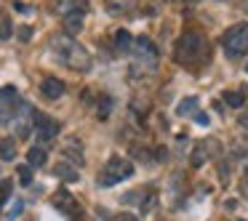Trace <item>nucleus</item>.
Listing matches in <instances>:
<instances>
[{
	"mask_svg": "<svg viewBox=\"0 0 248 221\" xmlns=\"http://www.w3.org/2000/svg\"><path fill=\"white\" fill-rule=\"evenodd\" d=\"M176 61L187 70L198 72L203 64H208V43L200 32H184L176 45Z\"/></svg>",
	"mask_w": 248,
	"mask_h": 221,
	"instance_id": "obj_1",
	"label": "nucleus"
},
{
	"mask_svg": "<svg viewBox=\"0 0 248 221\" xmlns=\"http://www.w3.org/2000/svg\"><path fill=\"white\" fill-rule=\"evenodd\" d=\"M51 48H54V54L59 56L67 67H72V70H78V72L91 70V54H88L78 40H72L70 35H56V38L51 40Z\"/></svg>",
	"mask_w": 248,
	"mask_h": 221,
	"instance_id": "obj_2",
	"label": "nucleus"
},
{
	"mask_svg": "<svg viewBox=\"0 0 248 221\" xmlns=\"http://www.w3.org/2000/svg\"><path fill=\"white\" fill-rule=\"evenodd\" d=\"M134 72H155L157 70V48L152 45V40L150 38H136L134 40Z\"/></svg>",
	"mask_w": 248,
	"mask_h": 221,
	"instance_id": "obj_3",
	"label": "nucleus"
},
{
	"mask_svg": "<svg viewBox=\"0 0 248 221\" xmlns=\"http://www.w3.org/2000/svg\"><path fill=\"white\" fill-rule=\"evenodd\" d=\"M134 176V162L125 160V157L115 155L107 160V165L102 168V176H99V184L102 187H115V184L125 181V178Z\"/></svg>",
	"mask_w": 248,
	"mask_h": 221,
	"instance_id": "obj_4",
	"label": "nucleus"
},
{
	"mask_svg": "<svg viewBox=\"0 0 248 221\" xmlns=\"http://www.w3.org/2000/svg\"><path fill=\"white\" fill-rule=\"evenodd\" d=\"M221 45H224V54L237 59L248 51V24H235L221 35Z\"/></svg>",
	"mask_w": 248,
	"mask_h": 221,
	"instance_id": "obj_5",
	"label": "nucleus"
},
{
	"mask_svg": "<svg viewBox=\"0 0 248 221\" xmlns=\"http://www.w3.org/2000/svg\"><path fill=\"white\" fill-rule=\"evenodd\" d=\"M32 131L38 133L40 141H51L59 133V120L48 118L46 112H32Z\"/></svg>",
	"mask_w": 248,
	"mask_h": 221,
	"instance_id": "obj_6",
	"label": "nucleus"
},
{
	"mask_svg": "<svg viewBox=\"0 0 248 221\" xmlns=\"http://www.w3.org/2000/svg\"><path fill=\"white\" fill-rule=\"evenodd\" d=\"M32 112H35V109L30 107V104H24V102L19 104L16 112H14L11 123H14V131H16L19 139H27V136L32 133Z\"/></svg>",
	"mask_w": 248,
	"mask_h": 221,
	"instance_id": "obj_7",
	"label": "nucleus"
},
{
	"mask_svg": "<svg viewBox=\"0 0 248 221\" xmlns=\"http://www.w3.org/2000/svg\"><path fill=\"white\" fill-rule=\"evenodd\" d=\"M51 203H54L56 210H62V213L70 216V219H80V216H83V210H80V205H78V200L72 197L67 189H59V192L51 197Z\"/></svg>",
	"mask_w": 248,
	"mask_h": 221,
	"instance_id": "obj_8",
	"label": "nucleus"
},
{
	"mask_svg": "<svg viewBox=\"0 0 248 221\" xmlns=\"http://www.w3.org/2000/svg\"><path fill=\"white\" fill-rule=\"evenodd\" d=\"M56 11L62 14V16H72V14H86L88 11V0H59L56 3Z\"/></svg>",
	"mask_w": 248,
	"mask_h": 221,
	"instance_id": "obj_9",
	"label": "nucleus"
},
{
	"mask_svg": "<svg viewBox=\"0 0 248 221\" xmlns=\"http://www.w3.org/2000/svg\"><path fill=\"white\" fill-rule=\"evenodd\" d=\"M214 144L216 141H198V144H195V152H192V165L195 168H200L211 155H214Z\"/></svg>",
	"mask_w": 248,
	"mask_h": 221,
	"instance_id": "obj_10",
	"label": "nucleus"
},
{
	"mask_svg": "<svg viewBox=\"0 0 248 221\" xmlns=\"http://www.w3.org/2000/svg\"><path fill=\"white\" fill-rule=\"evenodd\" d=\"M40 91L48 99H59L62 93H64V83H62L59 77H46V80L40 83Z\"/></svg>",
	"mask_w": 248,
	"mask_h": 221,
	"instance_id": "obj_11",
	"label": "nucleus"
},
{
	"mask_svg": "<svg viewBox=\"0 0 248 221\" xmlns=\"http://www.w3.org/2000/svg\"><path fill=\"white\" fill-rule=\"evenodd\" d=\"M46 160H48V152H46V147H32V149L27 152V165H30V168L46 165Z\"/></svg>",
	"mask_w": 248,
	"mask_h": 221,
	"instance_id": "obj_12",
	"label": "nucleus"
},
{
	"mask_svg": "<svg viewBox=\"0 0 248 221\" xmlns=\"http://www.w3.org/2000/svg\"><path fill=\"white\" fill-rule=\"evenodd\" d=\"M109 14H128L136 6V0H104Z\"/></svg>",
	"mask_w": 248,
	"mask_h": 221,
	"instance_id": "obj_13",
	"label": "nucleus"
},
{
	"mask_svg": "<svg viewBox=\"0 0 248 221\" xmlns=\"http://www.w3.org/2000/svg\"><path fill=\"white\" fill-rule=\"evenodd\" d=\"M54 173L62 178V181H78V171L72 165H67V162H59V165L54 168Z\"/></svg>",
	"mask_w": 248,
	"mask_h": 221,
	"instance_id": "obj_14",
	"label": "nucleus"
},
{
	"mask_svg": "<svg viewBox=\"0 0 248 221\" xmlns=\"http://www.w3.org/2000/svg\"><path fill=\"white\" fill-rule=\"evenodd\" d=\"M64 29L67 35H78L83 29V16L80 14H72V16H64Z\"/></svg>",
	"mask_w": 248,
	"mask_h": 221,
	"instance_id": "obj_15",
	"label": "nucleus"
},
{
	"mask_svg": "<svg viewBox=\"0 0 248 221\" xmlns=\"http://www.w3.org/2000/svg\"><path fill=\"white\" fill-rule=\"evenodd\" d=\"M131 45H134V40H131L128 29H118V32H115V48L118 51H131Z\"/></svg>",
	"mask_w": 248,
	"mask_h": 221,
	"instance_id": "obj_16",
	"label": "nucleus"
},
{
	"mask_svg": "<svg viewBox=\"0 0 248 221\" xmlns=\"http://www.w3.org/2000/svg\"><path fill=\"white\" fill-rule=\"evenodd\" d=\"M176 112L182 115V118H187V115H195V112H198V99H195V96H187V99H184V102L176 107Z\"/></svg>",
	"mask_w": 248,
	"mask_h": 221,
	"instance_id": "obj_17",
	"label": "nucleus"
},
{
	"mask_svg": "<svg viewBox=\"0 0 248 221\" xmlns=\"http://www.w3.org/2000/svg\"><path fill=\"white\" fill-rule=\"evenodd\" d=\"M0 157H3V160H14V157H16V144H14V139H0Z\"/></svg>",
	"mask_w": 248,
	"mask_h": 221,
	"instance_id": "obj_18",
	"label": "nucleus"
},
{
	"mask_svg": "<svg viewBox=\"0 0 248 221\" xmlns=\"http://www.w3.org/2000/svg\"><path fill=\"white\" fill-rule=\"evenodd\" d=\"M224 99L227 104H230V107H243V104H246V96H243L240 91H224Z\"/></svg>",
	"mask_w": 248,
	"mask_h": 221,
	"instance_id": "obj_19",
	"label": "nucleus"
},
{
	"mask_svg": "<svg viewBox=\"0 0 248 221\" xmlns=\"http://www.w3.org/2000/svg\"><path fill=\"white\" fill-rule=\"evenodd\" d=\"M64 155H67V157H72V160H75L78 165H80V162H83V152H80V144H75V141H70V144L64 147Z\"/></svg>",
	"mask_w": 248,
	"mask_h": 221,
	"instance_id": "obj_20",
	"label": "nucleus"
},
{
	"mask_svg": "<svg viewBox=\"0 0 248 221\" xmlns=\"http://www.w3.org/2000/svg\"><path fill=\"white\" fill-rule=\"evenodd\" d=\"M112 112V99L109 96H99V118H107V115Z\"/></svg>",
	"mask_w": 248,
	"mask_h": 221,
	"instance_id": "obj_21",
	"label": "nucleus"
},
{
	"mask_svg": "<svg viewBox=\"0 0 248 221\" xmlns=\"http://www.w3.org/2000/svg\"><path fill=\"white\" fill-rule=\"evenodd\" d=\"M11 189H14V181H3V184H0V210H3L6 200L11 197Z\"/></svg>",
	"mask_w": 248,
	"mask_h": 221,
	"instance_id": "obj_22",
	"label": "nucleus"
},
{
	"mask_svg": "<svg viewBox=\"0 0 248 221\" xmlns=\"http://www.w3.org/2000/svg\"><path fill=\"white\" fill-rule=\"evenodd\" d=\"M19 181L27 187V184H32V168L30 165H19Z\"/></svg>",
	"mask_w": 248,
	"mask_h": 221,
	"instance_id": "obj_23",
	"label": "nucleus"
},
{
	"mask_svg": "<svg viewBox=\"0 0 248 221\" xmlns=\"http://www.w3.org/2000/svg\"><path fill=\"white\" fill-rule=\"evenodd\" d=\"M22 208H24V203H22V200H14V205H11V208H8L6 219H8V221H14V219H16V216H22Z\"/></svg>",
	"mask_w": 248,
	"mask_h": 221,
	"instance_id": "obj_24",
	"label": "nucleus"
},
{
	"mask_svg": "<svg viewBox=\"0 0 248 221\" xmlns=\"http://www.w3.org/2000/svg\"><path fill=\"white\" fill-rule=\"evenodd\" d=\"M0 38H3V40L11 38V22H8V19H6V22H0Z\"/></svg>",
	"mask_w": 248,
	"mask_h": 221,
	"instance_id": "obj_25",
	"label": "nucleus"
},
{
	"mask_svg": "<svg viewBox=\"0 0 248 221\" xmlns=\"http://www.w3.org/2000/svg\"><path fill=\"white\" fill-rule=\"evenodd\" d=\"M112 221H139V219H136L134 213H118V216H115Z\"/></svg>",
	"mask_w": 248,
	"mask_h": 221,
	"instance_id": "obj_26",
	"label": "nucleus"
},
{
	"mask_svg": "<svg viewBox=\"0 0 248 221\" xmlns=\"http://www.w3.org/2000/svg\"><path fill=\"white\" fill-rule=\"evenodd\" d=\"M19 38H22V40H24V43H27V40H30V38H32V29H30V27H24V29H19Z\"/></svg>",
	"mask_w": 248,
	"mask_h": 221,
	"instance_id": "obj_27",
	"label": "nucleus"
},
{
	"mask_svg": "<svg viewBox=\"0 0 248 221\" xmlns=\"http://www.w3.org/2000/svg\"><path fill=\"white\" fill-rule=\"evenodd\" d=\"M195 120H198L200 125H208V115L205 112H195Z\"/></svg>",
	"mask_w": 248,
	"mask_h": 221,
	"instance_id": "obj_28",
	"label": "nucleus"
},
{
	"mask_svg": "<svg viewBox=\"0 0 248 221\" xmlns=\"http://www.w3.org/2000/svg\"><path fill=\"white\" fill-rule=\"evenodd\" d=\"M237 123H240V125H243V128H246V131H248V109H246V112H243V115H240V120H237Z\"/></svg>",
	"mask_w": 248,
	"mask_h": 221,
	"instance_id": "obj_29",
	"label": "nucleus"
},
{
	"mask_svg": "<svg viewBox=\"0 0 248 221\" xmlns=\"http://www.w3.org/2000/svg\"><path fill=\"white\" fill-rule=\"evenodd\" d=\"M235 221H246V219H235Z\"/></svg>",
	"mask_w": 248,
	"mask_h": 221,
	"instance_id": "obj_30",
	"label": "nucleus"
},
{
	"mask_svg": "<svg viewBox=\"0 0 248 221\" xmlns=\"http://www.w3.org/2000/svg\"><path fill=\"white\" fill-rule=\"evenodd\" d=\"M246 70H248V64H246Z\"/></svg>",
	"mask_w": 248,
	"mask_h": 221,
	"instance_id": "obj_31",
	"label": "nucleus"
}]
</instances>
